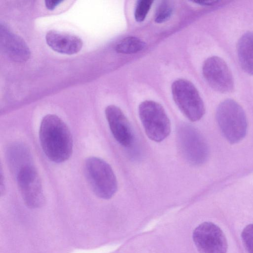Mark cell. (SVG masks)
Listing matches in <instances>:
<instances>
[{
  "label": "cell",
  "instance_id": "cell-15",
  "mask_svg": "<svg viewBox=\"0 0 253 253\" xmlns=\"http://www.w3.org/2000/svg\"><path fill=\"white\" fill-rule=\"evenodd\" d=\"M146 43L133 36L127 37L120 41L115 47L116 52L126 54H133L141 51Z\"/></svg>",
  "mask_w": 253,
  "mask_h": 253
},
{
  "label": "cell",
  "instance_id": "cell-9",
  "mask_svg": "<svg viewBox=\"0 0 253 253\" xmlns=\"http://www.w3.org/2000/svg\"><path fill=\"white\" fill-rule=\"evenodd\" d=\"M203 77L209 85L221 93H229L234 87L232 74L226 63L219 57L208 58L202 66Z\"/></svg>",
  "mask_w": 253,
  "mask_h": 253
},
{
  "label": "cell",
  "instance_id": "cell-13",
  "mask_svg": "<svg viewBox=\"0 0 253 253\" xmlns=\"http://www.w3.org/2000/svg\"><path fill=\"white\" fill-rule=\"evenodd\" d=\"M6 158L9 168L15 175L22 168L33 164L29 149L22 143L14 142L7 149Z\"/></svg>",
  "mask_w": 253,
  "mask_h": 253
},
{
  "label": "cell",
  "instance_id": "cell-5",
  "mask_svg": "<svg viewBox=\"0 0 253 253\" xmlns=\"http://www.w3.org/2000/svg\"><path fill=\"white\" fill-rule=\"evenodd\" d=\"M173 99L181 112L191 121L200 120L205 108L203 101L195 86L184 79L175 80L171 84Z\"/></svg>",
  "mask_w": 253,
  "mask_h": 253
},
{
  "label": "cell",
  "instance_id": "cell-12",
  "mask_svg": "<svg viewBox=\"0 0 253 253\" xmlns=\"http://www.w3.org/2000/svg\"><path fill=\"white\" fill-rule=\"evenodd\" d=\"M47 44L54 51L67 55L78 53L83 42L78 36L57 30H50L45 36Z\"/></svg>",
  "mask_w": 253,
  "mask_h": 253
},
{
  "label": "cell",
  "instance_id": "cell-21",
  "mask_svg": "<svg viewBox=\"0 0 253 253\" xmlns=\"http://www.w3.org/2000/svg\"><path fill=\"white\" fill-rule=\"evenodd\" d=\"M0 194L1 195H2V194L3 193L4 190H5V186H4V178L3 177V174H2V170H1V169H0Z\"/></svg>",
  "mask_w": 253,
  "mask_h": 253
},
{
  "label": "cell",
  "instance_id": "cell-20",
  "mask_svg": "<svg viewBox=\"0 0 253 253\" xmlns=\"http://www.w3.org/2000/svg\"><path fill=\"white\" fill-rule=\"evenodd\" d=\"M194 2L197 3L199 5H204V6H213V5H216L217 4H220L221 2H222L220 0H196L194 1Z\"/></svg>",
  "mask_w": 253,
  "mask_h": 253
},
{
  "label": "cell",
  "instance_id": "cell-1",
  "mask_svg": "<svg viewBox=\"0 0 253 253\" xmlns=\"http://www.w3.org/2000/svg\"><path fill=\"white\" fill-rule=\"evenodd\" d=\"M39 139L43 152L52 162L63 163L72 155L73 141L71 131L58 116L47 114L43 117Z\"/></svg>",
  "mask_w": 253,
  "mask_h": 253
},
{
  "label": "cell",
  "instance_id": "cell-3",
  "mask_svg": "<svg viewBox=\"0 0 253 253\" xmlns=\"http://www.w3.org/2000/svg\"><path fill=\"white\" fill-rule=\"evenodd\" d=\"M86 179L93 193L99 198L109 199L116 193L118 183L111 167L96 157L87 158L84 163Z\"/></svg>",
  "mask_w": 253,
  "mask_h": 253
},
{
  "label": "cell",
  "instance_id": "cell-16",
  "mask_svg": "<svg viewBox=\"0 0 253 253\" xmlns=\"http://www.w3.org/2000/svg\"><path fill=\"white\" fill-rule=\"evenodd\" d=\"M173 5L171 1L162 0L158 5L154 16V20L157 23H162L168 21L171 17Z\"/></svg>",
  "mask_w": 253,
  "mask_h": 253
},
{
  "label": "cell",
  "instance_id": "cell-2",
  "mask_svg": "<svg viewBox=\"0 0 253 253\" xmlns=\"http://www.w3.org/2000/svg\"><path fill=\"white\" fill-rule=\"evenodd\" d=\"M216 119L222 135L230 143H237L246 136L247 117L242 107L235 100L228 99L221 102L217 108Z\"/></svg>",
  "mask_w": 253,
  "mask_h": 253
},
{
  "label": "cell",
  "instance_id": "cell-6",
  "mask_svg": "<svg viewBox=\"0 0 253 253\" xmlns=\"http://www.w3.org/2000/svg\"><path fill=\"white\" fill-rule=\"evenodd\" d=\"M177 140L182 154L190 164L201 165L207 161L209 155L208 144L197 128L182 124L178 128Z\"/></svg>",
  "mask_w": 253,
  "mask_h": 253
},
{
  "label": "cell",
  "instance_id": "cell-8",
  "mask_svg": "<svg viewBox=\"0 0 253 253\" xmlns=\"http://www.w3.org/2000/svg\"><path fill=\"white\" fill-rule=\"evenodd\" d=\"M194 243L200 253H227L228 244L222 230L211 222L198 225L193 233Z\"/></svg>",
  "mask_w": 253,
  "mask_h": 253
},
{
  "label": "cell",
  "instance_id": "cell-14",
  "mask_svg": "<svg viewBox=\"0 0 253 253\" xmlns=\"http://www.w3.org/2000/svg\"><path fill=\"white\" fill-rule=\"evenodd\" d=\"M237 51L242 69L248 74L253 75V32H248L241 37Z\"/></svg>",
  "mask_w": 253,
  "mask_h": 253
},
{
  "label": "cell",
  "instance_id": "cell-17",
  "mask_svg": "<svg viewBox=\"0 0 253 253\" xmlns=\"http://www.w3.org/2000/svg\"><path fill=\"white\" fill-rule=\"evenodd\" d=\"M153 2L151 0H139L136 2L134 10V18L138 22L143 21L146 18Z\"/></svg>",
  "mask_w": 253,
  "mask_h": 253
},
{
  "label": "cell",
  "instance_id": "cell-19",
  "mask_svg": "<svg viewBox=\"0 0 253 253\" xmlns=\"http://www.w3.org/2000/svg\"><path fill=\"white\" fill-rule=\"evenodd\" d=\"M63 0H45V5L47 9L53 10L57 6L60 4Z\"/></svg>",
  "mask_w": 253,
  "mask_h": 253
},
{
  "label": "cell",
  "instance_id": "cell-10",
  "mask_svg": "<svg viewBox=\"0 0 253 253\" xmlns=\"http://www.w3.org/2000/svg\"><path fill=\"white\" fill-rule=\"evenodd\" d=\"M105 116L115 139L122 146H130L133 141V134L129 122L122 110L114 105L106 107Z\"/></svg>",
  "mask_w": 253,
  "mask_h": 253
},
{
  "label": "cell",
  "instance_id": "cell-11",
  "mask_svg": "<svg viewBox=\"0 0 253 253\" xmlns=\"http://www.w3.org/2000/svg\"><path fill=\"white\" fill-rule=\"evenodd\" d=\"M0 44L4 52L15 62H24L30 57V50L24 40L2 22L0 25Z\"/></svg>",
  "mask_w": 253,
  "mask_h": 253
},
{
  "label": "cell",
  "instance_id": "cell-18",
  "mask_svg": "<svg viewBox=\"0 0 253 253\" xmlns=\"http://www.w3.org/2000/svg\"><path fill=\"white\" fill-rule=\"evenodd\" d=\"M241 238L248 253H253V223L247 225L241 233Z\"/></svg>",
  "mask_w": 253,
  "mask_h": 253
},
{
  "label": "cell",
  "instance_id": "cell-7",
  "mask_svg": "<svg viewBox=\"0 0 253 253\" xmlns=\"http://www.w3.org/2000/svg\"><path fill=\"white\" fill-rule=\"evenodd\" d=\"M15 176L25 205L31 209L42 207L45 197L40 176L34 164L22 168Z\"/></svg>",
  "mask_w": 253,
  "mask_h": 253
},
{
  "label": "cell",
  "instance_id": "cell-4",
  "mask_svg": "<svg viewBox=\"0 0 253 253\" xmlns=\"http://www.w3.org/2000/svg\"><path fill=\"white\" fill-rule=\"evenodd\" d=\"M140 119L147 136L155 142L166 139L170 132V122L163 107L153 100H145L138 107Z\"/></svg>",
  "mask_w": 253,
  "mask_h": 253
}]
</instances>
